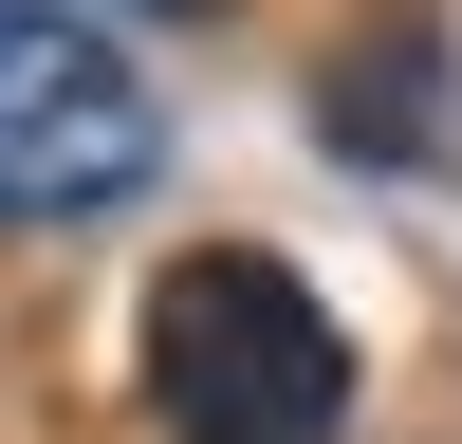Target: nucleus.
Masks as SVG:
<instances>
[{
    "instance_id": "nucleus-1",
    "label": "nucleus",
    "mask_w": 462,
    "mask_h": 444,
    "mask_svg": "<svg viewBox=\"0 0 462 444\" xmlns=\"http://www.w3.org/2000/svg\"><path fill=\"white\" fill-rule=\"evenodd\" d=\"M130 333H148V426L167 444H333L352 426V333L259 241H185Z\"/></svg>"
},
{
    "instance_id": "nucleus-2",
    "label": "nucleus",
    "mask_w": 462,
    "mask_h": 444,
    "mask_svg": "<svg viewBox=\"0 0 462 444\" xmlns=\"http://www.w3.org/2000/svg\"><path fill=\"white\" fill-rule=\"evenodd\" d=\"M167 167V111L74 0H0V222H93Z\"/></svg>"
},
{
    "instance_id": "nucleus-3",
    "label": "nucleus",
    "mask_w": 462,
    "mask_h": 444,
    "mask_svg": "<svg viewBox=\"0 0 462 444\" xmlns=\"http://www.w3.org/2000/svg\"><path fill=\"white\" fill-rule=\"evenodd\" d=\"M315 148H352V167H426V148H444V37H426V19L333 37V74H315Z\"/></svg>"
},
{
    "instance_id": "nucleus-4",
    "label": "nucleus",
    "mask_w": 462,
    "mask_h": 444,
    "mask_svg": "<svg viewBox=\"0 0 462 444\" xmlns=\"http://www.w3.org/2000/svg\"><path fill=\"white\" fill-rule=\"evenodd\" d=\"M148 19H204V0H148Z\"/></svg>"
}]
</instances>
